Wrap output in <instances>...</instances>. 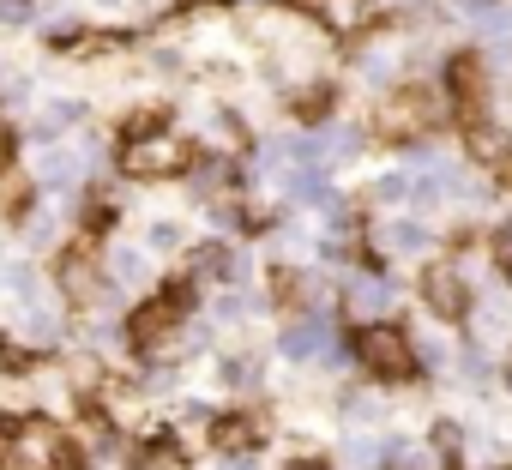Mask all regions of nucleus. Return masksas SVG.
<instances>
[{
	"instance_id": "f257e3e1",
	"label": "nucleus",
	"mask_w": 512,
	"mask_h": 470,
	"mask_svg": "<svg viewBox=\"0 0 512 470\" xmlns=\"http://www.w3.org/2000/svg\"><path fill=\"white\" fill-rule=\"evenodd\" d=\"M85 446L67 440V428L55 416L19 410L0 416V470H85Z\"/></svg>"
},
{
	"instance_id": "f03ea898",
	"label": "nucleus",
	"mask_w": 512,
	"mask_h": 470,
	"mask_svg": "<svg viewBox=\"0 0 512 470\" xmlns=\"http://www.w3.org/2000/svg\"><path fill=\"white\" fill-rule=\"evenodd\" d=\"M187 163H193V139L187 133L163 127L157 115H133L127 121L121 151H115V169L127 181H175V175H187Z\"/></svg>"
},
{
	"instance_id": "7ed1b4c3",
	"label": "nucleus",
	"mask_w": 512,
	"mask_h": 470,
	"mask_svg": "<svg viewBox=\"0 0 512 470\" xmlns=\"http://www.w3.org/2000/svg\"><path fill=\"white\" fill-rule=\"evenodd\" d=\"M356 368H362L368 380H380V386H398V380L422 374V368H416V332H404L392 314L356 326Z\"/></svg>"
},
{
	"instance_id": "20e7f679",
	"label": "nucleus",
	"mask_w": 512,
	"mask_h": 470,
	"mask_svg": "<svg viewBox=\"0 0 512 470\" xmlns=\"http://www.w3.org/2000/svg\"><path fill=\"white\" fill-rule=\"evenodd\" d=\"M187 308H193V302H187L181 290H163V296L139 302V308L127 314V326H121L127 350H133V356H151V362H163V356L175 350L181 326H187Z\"/></svg>"
},
{
	"instance_id": "39448f33",
	"label": "nucleus",
	"mask_w": 512,
	"mask_h": 470,
	"mask_svg": "<svg viewBox=\"0 0 512 470\" xmlns=\"http://www.w3.org/2000/svg\"><path fill=\"white\" fill-rule=\"evenodd\" d=\"M416 296H422L428 320H440V326H464V314H470V284L452 260H428L416 272Z\"/></svg>"
},
{
	"instance_id": "423d86ee",
	"label": "nucleus",
	"mask_w": 512,
	"mask_h": 470,
	"mask_svg": "<svg viewBox=\"0 0 512 470\" xmlns=\"http://www.w3.org/2000/svg\"><path fill=\"white\" fill-rule=\"evenodd\" d=\"M398 302V272H380V266H356L344 278V296H338V314L368 326V320H386Z\"/></svg>"
},
{
	"instance_id": "0eeeda50",
	"label": "nucleus",
	"mask_w": 512,
	"mask_h": 470,
	"mask_svg": "<svg viewBox=\"0 0 512 470\" xmlns=\"http://www.w3.org/2000/svg\"><path fill=\"white\" fill-rule=\"evenodd\" d=\"M97 235H85L79 248H61V260H55V290L67 296V302H79V308H91L109 284H103V254L91 248Z\"/></svg>"
},
{
	"instance_id": "6e6552de",
	"label": "nucleus",
	"mask_w": 512,
	"mask_h": 470,
	"mask_svg": "<svg viewBox=\"0 0 512 470\" xmlns=\"http://www.w3.org/2000/svg\"><path fill=\"white\" fill-rule=\"evenodd\" d=\"M332 344H338V320H332L326 308H308V314H296V320L278 332V356H284V362H320Z\"/></svg>"
},
{
	"instance_id": "1a4fd4ad",
	"label": "nucleus",
	"mask_w": 512,
	"mask_h": 470,
	"mask_svg": "<svg viewBox=\"0 0 512 470\" xmlns=\"http://www.w3.org/2000/svg\"><path fill=\"white\" fill-rule=\"evenodd\" d=\"M302 13L314 19V31H326L338 43H356L380 19V0H302Z\"/></svg>"
},
{
	"instance_id": "9d476101",
	"label": "nucleus",
	"mask_w": 512,
	"mask_h": 470,
	"mask_svg": "<svg viewBox=\"0 0 512 470\" xmlns=\"http://www.w3.org/2000/svg\"><path fill=\"white\" fill-rule=\"evenodd\" d=\"M440 91H446V103L470 121V115H482L488 109V73H482V61L476 55H446L440 61Z\"/></svg>"
},
{
	"instance_id": "9b49d317",
	"label": "nucleus",
	"mask_w": 512,
	"mask_h": 470,
	"mask_svg": "<svg viewBox=\"0 0 512 470\" xmlns=\"http://www.w3.org/2000/svg\"><path fill=\"white\" fill-rule=\"evenodd\" d=\"M266 434H272L266 410H229V416H211V428H205V440H211V452H217V458L260 452V440H266Z\"/></svg>"
},
{
	"instance_id": "f8f14e48",
	"label": "nucleus",
	"mask_w": 512,
	"mask_h": 470,
	"mask_svg": "<svg viewBox=\"0 0 512 470\" xmlns=\"http://www.w3.org/2000/svg\"><path fill=\"white\" fill-rule=\"evenodd\" d=\"M464 326H470V338H476L482 350H506V344H512V302H506V290L470 296V314H464Z\"/></svg>"
},
{
	"instance_id": "ddd939ff",
	"label": "nucleus",
	"mask_w": 512,
	"mask_h": 470,
	"mask_svg": "<svg viewBox=\"0 0 512 470\" xmlns=\"http://www.w3.org/2000/svg\"><path fill=\"white\" fill-rule=\"evenodd\" d=\"M368 242H374V254H386V260H392V254H428V248H434V223L416 217V211H404V217L374 223Z\"/></svg>"
},
{
	"instance_id": "4468645a",
	"label": "nucleus",
	"mask_w": 512,
	"mask_h": 470,
	"mask_svg": "<svg viewBox=\"0 0 512 470\" xmlns=\"http://www.w3.org/2000/svg\"><path fill=\"white\" fill-rule=\"evenodd\" d=\"M235 175H241V169H235V157H223V151H217V157H193V163H187V187H193L199 199L235 193Z\"/></svg>"
},
{
	"instance_id": "2eb2a0df",
	"label": "nucleus",
	"mask_w": 512,
	"mask_h": 470,
	"mask_svg": "<svg viewBox=\"0 0 512 470\" xmlns=\"http://www.w3.org/2000/svg\"><path fill=\"white\" fill-rule=\"evenodd\" d=\"M151 272H145V248H127V242H115L109 254H103V284H109V296H121V290H139Z\"/></svg>"
},
{
	"instance_id": "dca6fc26",
	"label": "nucleus",
	"mask_w": 512,
	"mask_h": 470,
	"mask_svg": "<svg viewBox=\"0 0 512 470\" xmlns=\"http://www.w3.org/2000/svg\"><path fill=\"white\" fill-rule=\"evenodd\" d=\"M19 344H31V350H49V344H61V314H49V308H31V314H25V326H19Z\"/></svg>"
},
{
	"instance_id": "f3484780",
	"label": "nucleus",
	"mask_w": 512,
	"mask_h": 470,
	"mask_svg": "<svg viewBox=\"0 0 512 470\" xmlns=\"http://www.w3.org/2000/svg\"><path fill=\"white\" fill-rule=\"evenodd\" d=\"M416 368H422V374H446V368H458V344L416 332Z\"/></svg>"
},
{
	"instance_id": "a211bd4d",
	"label": "nucleus",
	"mask_w": 512,
	"mask_h": 470,
	"mask_svg": "<svg viewBox=\"0 0 512 470\" xmlns=\"http://www.w3.org/2000/svg\"><path fill=\"white\" fill-rule=\"evenodd\" d=\"M55 235H61V205H31L25 211V242L31 248H49Z\"/></svg>"
},
{
	"instance_id": "6ab92c4d",
	"label": "nucleus",
	"mask_w": 512,
	"mask_h": 470,
	"mask_svg": "<svg viewBox=\"0 0 512 470\" xmlns=\"http://www.w3.org/2000/svg\"><path fill=\"white\" fill-rule=\"evenodd\" d=\"M205 139H211V151H223V157H241V151H247V133H241L235 115H211Z\"/></svg>"
},
{
	"instance_id": "aec40b11",
	"label": "nucleus",
	"mask_w": 512,
	"mask_h": 470,
	"mask_svg": "<svg viewBox=\"0 0 512 470\" xmlns=\"http://www.w3.org/2000/svg\"><path fill=\"white\" fill-rule=\"evenodd\" d=\"M217 380L229 392H253V386H260V362H253V356H223L217 362Z\"/></svg>"
},
{
	"instance_id": "412c9836",
	"label": "nucleus",
	"mask_w": 512,
	"mask_h": 470,
	"mask_svg": "<svg viewBox=\"0 0 512 470\" xmlns=\"http://www.w3.org/2000/svg\"><path fill=\"white\" fill-rule=\"evenodd\" d=\"M476 31H482L488 43H506V49H512V0H494V7L476 19Z\"/></svg>"
},
{
	"instance_id": "4be33fe9",
	"label": "nucleus",
	"mask_w": 512,
	"mask_h": 470,
	"mask_svg": "<svg viewBox=\"0 0 512 470\" xmlns=\"http://www.w3.org/2000/svg\"><path fill=\"white\" fill-rule=\"evenodd\" d=\"M344 470H386V446L380 440H350L344 446Z\"/></svg>"
},
{
	"instance_id": "5701e85b",
	"label": "nucleus",
	"mask_w": 512,
	"mask_h": 470,
	"mask_svg": "<svg viewBox=\"0 0 512 470\" xmlns=\"http://www.w3.org/2000/svg\"><path fill=\"white\" fill-rule=\"evenodd\" d=\"M380 416H386V404H380L374 392H350V398H344V422H350V428H362V422H380Z\"/></svg>"
},
{
	"instance_id": "b1692460",
	"label": "nucleus",
	"mask_w": 512,
	"mask_h": 470,
	"mask_svg": "<svg viewBox=\"0 0 512 470\" xmlns=\"http://www.w3.org/2000/svg\"><path fill=\"white\" fill-rule=\"evenodd\" d=\"M145 242H151L157 254H175V248H187V229H181L175 217H157V223H151V235H145Z\"/></svg>"
},
{
	"instance_id": "393cba45",
	"label": "nucleus",
	"mask_w": 512,
	"mask_h": 470,
	"mask_svg": "<svg viewBox=\"0 0 512 470\" xmlns=\"http://www.w3.org/2000/svg\"><path fill=\"white\" fill-rule=\"evenodd\" d=\"M253 308V296H241V290H223L217 302H211V314H217V326H241V314Z\"/></svg>"
},
{
	"instance_id": "a878e982",
	"label": "nucleus",
	"mask_w": 512,
	"mask_h": 470,
	"mask_svg": "<svg viewBox=\"0 0 512 470\" xmlns=\"http://www.w3.org/2000/svg\"><path fill=\"white\" fill-rule=\"evenodd\" d=\"M458 374H464V380H476V386L488 380V350H482L476 338H470V344H458Z\"/></svg>"
},
{
	"instance_id": "bb28decb",
	"label": "nucleus",
	"mask_w": 512,
	"mask_h": 470,
	"mask_svg": "<svg viewBox=\"0 0 512 470\" xmlns=\"http://www.w3.org/2000/svg\"><path fill=\"white\" fill-rule=\"evenodd\" d=\"M37 19V0H0V25H31Z\"/></svg>"
},
{
	"instance_id": "cd10ccee",
	"label": "nucleus",
	"mask_w": 512,
	"mask_h": 470,
	"mask_svg": "<svg viewBox=\"0 0 512 470\" xmlns=\"http://www.w3.org/2000/svg\"><path fill=\"white\" fill-rule=\"evenodd\" d=\"M488 248H494V260H500V266H512V217H506V223H494Z\"/></svg>"
},
{
	"instance_id": "c85d7f7f",
	"label": "nucleus",
	"mask_w": 512,
	"mask_h": 470,
	"mask_svg": "<svg viewBox=\"0 0 512 470\" xmlns=\"http://www.w3.org/2000/svg\"><path fill=\"white\" fill-rule=\"evenodd\" d=\"M488 7H494V0H446V13H452V19H470V25H476Z\"/></svg>"
},
{
	"instance_id": "c756f323",
	"label": "nucleus",
	"mask_w": 512,
	"mask_h": 470,
	"mask_svg": "<svg viewBox=\"0 0 512 470\" xmlns=\"http://www.w3.org/2000/svg\"><path fill=\"white\" fill-rule=\"evenodd\" d=\"M494 181H500V187H512V151H506V157L494 163Z\"/></svg>"
},
{
	"instance_id": "7c9ffc66",
	"label": "nucleus",
	"mask_w": 512,
	"mask_h": 470,
	"mask_svg": "<svg viewBox=\"0 0 512 470\" xmlns=\"http://www.w3.org/2000/svg\"><path fill=\"white\" fill-rule=\"evenodd\" d=\"M7 163H13V139L0 133V175H7Z\"/></svg>"
},
{
	"instance_id": "2f4dec72",
	"label": "nucleus",
	"mask_w": 512,
	"mask_h": 470,
	"mask_svg": "<svg viewBox=\"0 0 512 470\" xmlns=\"http://www.w3.org/2000/svg\"><path fill=\"white\" fill-rule=\"evenodd\" d=\"M284 470H326V464H314V458H296V464H284Z\"/></svg>"
}]
</instances>
